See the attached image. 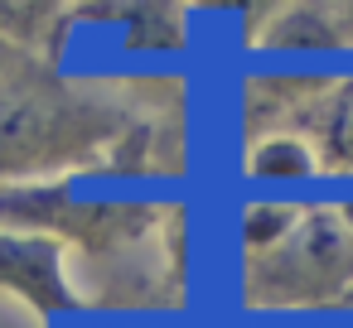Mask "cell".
I'll return each mask as SVG.
<instances>
[{"label":"cell","mask_w":353,"mask_h":328,"mask_svg":"<svg viewBox=\"0 0 353 328\" xmlns=\"http://www.w3.org/2000/svg\"><path fill=\"white\" fill-rule=\"evenodd\" d=\"M126 102H102L88 92L30 87L0 107V174L6 179H68L97 174L107 145L126 126Z\"/></svg>","instance_id":"6da1fadb"},{"label":"cell","mask_w":353,"mask_h":328,"mask_svg":"<svg viewBox=\"0 0 353 328\" xmlns=\"http://www.w3.org/2000/svg\"><path fill=\"white\" fill-rule=\"evenodd\" d=\"M353 299V232L334 212V203H305L295 232L266 251L242 261V304L247 309H334Z\"/></svg>","instance_id":"7a4b0ae2"},{"label":"cell","mask_w":353,"mask_h":328,"mask_svg":"<svg viewBox=\"0 0 353 328\" xmlns=\"http://www.w3.org/2000/svg\"><path fill=\"white\" fill-rule=\"evenodd\" d=\"M189 0H68L44 25L54 49L102 39L117 54H179L189 44Z\"/></svg>","instance_id":"3957f363"},{"label":"cell","mask_w":353,"mask_h":328,"mask_svg":"<svg viewBox=\"0 0 353 328\" xmlns=\"http://www.w3.org/2000/svg\"><path fill=\"white\" fill-rule=\"evenodd\" d=\"M0 299L30 309L34 318H59L83 309L68 246L44 232L0 227Z\"/></svg>","instance_id":"277c9868"},{"label":"cell","mask_w":353,"mask_h":328,"mask_svg":"<svg viewBox=\"0 0 353 328\" xmlns=\"http://www.w3.org/2000/svg\"><path fill=\"white\" fill-rule=\"evenodd\" d=\"M353 44V20L339 0H276L252 25L256 54H334Z\"/></svg>","instance_id":"5b68a950"},{"label":"cell","mask_w":353,"mask_h":328,"mask_svg":"<svg viewBox=\"0 0 353 328\" xmlns=\"http://www.w3.org/2000/svg\"><path fill=\"white\" fill-rule=\"evenodd\" d=\"M324 174V150L305 126H266L242 145V179L252 184H314Z\"/></svg>","instance_id":"8992f818"},{"label":"cell","mask_w":353,"mask_h":328,"mask_svg":"<svg viewBox=\"0 0 353 328\" xmlns=\"http://www.w3.org/2000/svg\"><path fill=\"white\" fill-rule=\"evenodd\" d=\"M305 131L319 140L324 164H329L334 174H353V78L334 83V87L314 102Z\"/></svg>","instance_id":"52a82bcc"},{"label":"cell","mask_w":353,"mask_h":328,"mask_svg":"<svg viewBox=\"0 0 353 328\" xmlns=\"http://www.w3.org/2000/svg\"><path fill=\"white\" fill-rule=\"evenodd\" d=\"M300 217H305V203H285V198H252V203H242V212H237V246H242V261L276 251V246L295 232Z\"/></svg>","instance_id":"ba28073f"},{"label":"cell","mask_w":353,"mask_h":328,"mask_svg":"<svg viewBox=\"0 0 353 328\" xmlns=\"http://www.w3.org/2000/svg\"><path fill=\"white\" fill-rule=\"evenodd\" d=\"M271 6H276V0H189V10H232V15H242L247 30H252Z\"/></svg>","instance_id":"9c48e42d"},{"label":"cell","mask_w":353,"mask_h":328,"mask_svg":"<svg viewBox=\"0 0 353 328\" xmlns=\"http://www.w3.org/2000/svg\"><path fill=\"white\" fill-rule=\"evenodd\" d=\"M334 212L343 217V227L353 232V174H343V193L334 198Z\"/></svg>","instance_id":"30bf717a"},{"label":"cell","mask_w":353,"mask_h":328,"mask_svg":"<svg viewBox=\"0 0 353 328\" xmlns=\"http://www.w3.org/2000/svg\"><path fill=\"white\" fill-rule=\"evenodd\" d=\"M339 6H343V10H348V20H353V0H339Z\"/></svg>","instance_id":"8fae6325"}]
</instances>
